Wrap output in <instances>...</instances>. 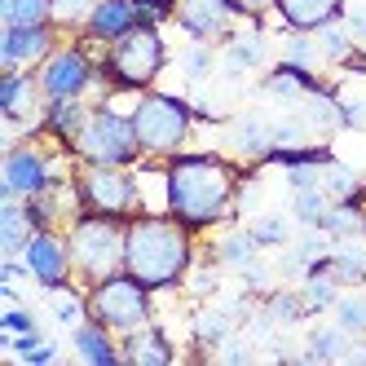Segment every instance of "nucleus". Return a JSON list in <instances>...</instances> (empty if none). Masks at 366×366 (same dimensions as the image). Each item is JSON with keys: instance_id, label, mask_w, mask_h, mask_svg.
<instances>
[{"instance_id": "obj_35", "label": "nucleus", "mask_w": 366, "mask_h": 366, "mask_svg": "<svg viewBox=\"0 0 366 366\" xmlns=\"http://www.w3.org/2000/svg\"><path fill=\"white\" fill-rule=\"evenodd\" d=\"M313 36H318V49H322V62H327V66H345L357 49H362L345 22H327V27H318Z\"/></svg>"}, {"instance_id": "obj_3", "label": "nucleus", "mask_w": 366, "mask_h": 366, "mask_svg": "<svg viewBox=\"0 0 366 366\" xmlns=\"http://www.w3.org/2000/svg\"><path fill=\"white\" fill-rule=\"evenodd\" d=\"M172 62V49L164 40V27L142 22L128 36H119L115 44L102 49V84L107 97H137L146 89L159 84V75Z\"/></svg>"}, {"instance_id": "obj_26", "label": "nucleus", "mask_w": 366, "mask_h": 366, "mask_svg": "<svg viewBox=\"0 0 366 366\" xmlns=\"http://www.w3.org/2000/svg\"><path fill=\"white\" fill-rule=\"evenodd\" d=\"M353 349V335L340 327L335 318L331 322H318L313 331H305V362H340V357H349Z\"/></svg>"}, {"instance_id": "obj_22", "label": "nucleus", "mask_w": 366, "mask_h": 366, "mask_svg": "<svg viewBox=\"0 0 366 366\" xmlns=\"http://www.w3.org/2000/svg\"><path fill=\"white\" fill-rule=\"evenodd\" d=\"M345 0H274V22L282 31H318L327 22H340Z\"/></svg>"}, {"instance_id": "obj_14", "label": "nucleus", "mask_w": 366, "mask_h": 366, "mask_svg": "<svg viewBox=\"0 0 366 366\" xmlns=\"http://www.w3.org/2000/svg\"><path fill=\"white\" fill-rule=\"evenodd\" d=\"M221 71L229 80L269 71V36H265L260 22H239V27L221 40Z\"/></svg>"}, {"instance_id": "obj_4", "label": "nucleus", "mask_w": 366, "mask_h": 366, "mask_svg": "<svg viewBox=\"0 0 366 366\" xmlns=\"http://www.w3.org/2000/svg\"><path fill=\"white\" fill-rule=\"evenodd\" d=\"M133 128H137V142L142 154L150 164H164L172 154H181L190 146L194 128H199V111L190 93H168V89H146L133 97Z\"/></svg>"}, {"instance_id": "obj_9", "label": "nucleus", "mask_w": 366, "mask_h": 366, "mask_svg": "<svg viewBox=\"0 0 366 366\" xmlns=\"http://www.w3.org/2000/svg\"><path fill=\"white\" fill-rule=\"evenodd\" d=\"M89 318L102 327H111L115 335H128L146 322H154V292L146 282H137L128 269L89 282Z\"/></svg>"}, {"instance_id": "obj_5", "label": "nucleus", "mask_w": 366, "mask_h": 366, "mask_svg": "<svg viewBox=\"0 0 366 366\" xmlns=\"http://www.w3.org/2000/svg\"><path fill=\"white\" fill-rule=\"evenodd\" d=\"M75 164H97V168H137L146 154L133 128V111H119L115 97L93 102V115L80 128V137L71 142Z\"/></svg>"}, {"instance_id": "obj_2", "label": "nucleus", "mask_w": 366, "mask_h": 366, "mask_svg": "<svg viewBox=\"0 0 366 366\" xmlns=\"http://www.w3.org/2000/svg\"><path fill=\"white\" fill-rule=\"evenodd\" d=\"M199 265V234L181 225L172 212H137L124 229V269L146 282L154 296L181 292Z\"/></svg>"}, {"instance_id": "obj_28", "label": "nucleus", "mask_w": 366, "mask_h": 366, "mask_svg": "<svg viewBox=\"0 0 366 366\" xmlns=\"http://www.w3.org/2000/svg\"><path fill=\"white\" fill-rule=\"evenodd\" d=\"M331 274L340 287H366V239H340L331 243Z\"/></svg>"}, {"instance_id": "obj_19", "label": "nucleus", "mask_w": 366, "mask_h": 366, "mask_svg": "<svg viewBox=\"0 0 366 366\" xmlns=\"http://www.w3.org/2000/svg\"><path fill=\"white\" fill-rule=\"evenodd\" d=\"M331 80H322L318 71H309V66H296V62H274L265 75H260V93H265L269 102H278V107H300V102L309 97V93H318V89H327Z\"/></svg>"}, {"instance_id": "obj_33", "label": "nucleus", "mask_w": 366, "mask_h": 366, "mask_svg": "<svg viewBox=\"0 0 366 366\" xmlns=\"http://www.w3.org/2000/svg\"><path fill=\"white\" fill-rule=\"evenodd\" d=\"M49 313L62 331H75L84 318H89V287L84 282H71L62 292H49Z\"/></svg>"}, {"instance_id": "obj_31", "label": "nucleus", "mask_w": 366, "mask_h": 366, "mask_svg": "<svg viewBox=\"0 0 366 366\" xmlns=\"http://www.w3.org/2000/svg\"><path fill=\"white\" fill-rule=\"evenodd\" d=\"M217 66H221V44L190 40L186 49H177V71L186 75V84H207Z\"/></svg>"}, {"instance_id": "obj_1", "label": "nucleus", "mask_w": 366, "mask_h": 366, "mask_svg": "<svg viewBox=\"0 0 366 366\" xmlns=\"http://www.w3.org/2000/svg\"><path fill=\"white\" fill-rule=\"evenodd\" d=\"M247 164L221 150H181L164 159V212L190 225L199 239L239 221V186Z\"/></svg>"}, {"instance_id": "obj_10", "label": "nucleus", "mask_w": 366, "mask_h": 366, "mask_svg": "<svg viewBox=\"0 0 366 366\" xmlns=\"http://www.w3.org/2000/svg\"><path fill=\"white\" fill-rule=\"evenodd\" d=\"M75 194H80L84 212H102V217H137L146 212V194H142V177L137 168H97V164H75Z\"/></svg>"}, {"instance_id": "obj_6", "label": "nucleus", "mask_w": 366, "mask_h": 366, "mask_svg": "<svg viewBox=\"0 0 366 366\" xmlns=\"http://www.w3.org/2000/svg\"><path fill=\"white\" fill-rule=\"evenodd\" d=\"M36 80L44 102H58V97H93L102 102L107 97V84H102V49L89 44L84 36H62V44L36 66Z\"/></svg>"}, {"instance_id": "obj_46", "label": "nucleus", "mask_w": 366, "mask_h": 366, "mask_svg": "<svg viewBox=\"0 0 366 366\" xmlns=\"http://www.w3.org/2000/svg\"><path fill=\"white\" fill-rule=\"evenodd\" d=\"M362 239H366V221H362Z\"/></svg>"}, {"instance_id": "obj_39", "label": "nucleus", "mask_w": 366, "mask_h": 366, "mask_svg": "<svg viewBox=\"0 0 366 366\" xmlns=\"http://www.w3.org/2000/svg\"><path fill=\"white\" fill-rule=\"evenodd\" d=\"M221 265H217V260L212 256H199V265L190 269V278H186V287H181V292H190L194 300H212L217 292H221Z\"/></svg>"}, {"instance_id": "obj_16", "label": "nucleus", "mask_w": 366, "mask_h": 366, "mask_svg": "<svg viewBox=\"0 0 366 366\" xmlns=\"http://www.w3.org/2000/svg\"><path fill=\"white\" fill-rule=\"evenodd\" d=\"M142 22H146L142 0H97V5L84 14V22H80V31H75V36H84L89 44L107 49L119 36H128L133 27H142Z\"/></svg>"}, {"instance_id": "obj_23", "label": "nucleus", "mask_w": 366, "mask_h": 366, "mask_svg": "<svg viewBox=\"0 0 366 366\" xmlns=\"http://www.w3.org/2000/svg\"><path fill=\"white\" fill-rule=\"evenodd\" d=\"M207 256H212L225 274H239V269H247L252 260L260 256V243L252 239V229H247V225L229 221V225L217 229V239H212V247H207Z\"/></svg>"}, {"instance_id": "obj_18", "label": "nucleus", "mask_w": 366, "mask_h": 366, "mask_svg": "<svg viewBox=\"0 0 366 366\" xmlns=\"http://www.w3.org/2000/svg\"><path fill=\"white\" fill-rule=\"evenodd\" d=\"M89 115H93V97H58V102H44L40 119H36V137L71 150V142L80 137V128L89 124Z\"/></svg>"}, {"instance_id": "obj_8", "label": "nucleus", "mask_w": 366, "mask_h": 366, "mask_svg": "<svg viewBox=\"0 0 366 366\" xmlns=\"http://www.w3.org/2000/svg\"><path fill=\"white\" fill-rule=\"evenodd\" d=\"M62 146L44 137H27V142H14L5 146V159H0V194H14V199H36L44 190H54L58 181H66V168H62Z\"/></svg>"}, {"instance_id": "obj_11", "label": "nucleus", "mask_w": 366, "mask_h": 366, "mask_svg": "<svg viewBox=\"0 0 366 366\" xmlns=\"http://www.w3.org/2000/svg\"><path fill=\"white\" fill-rule=\"evenodd\" d=\"M22 265H27V274L40 292H62V287L80 282L66 229H36L27 239V247H22Z\"/></svg>"}, {"instance_id": "obj_7", "label": "nucleus", "mask_w": 366, "mask_h": 366, "mask_svg": "<svg viewBox=\"0 0 366 366\" xmlns=\"http://www.w3.org/2000/svg\"><path fill=\"white\" fill-rule=\"evenodd\" d=\"M124 229H128V221L102 217V212H80V217L66 225L71 256H75V274H80L84 287L124 269Z\"/></svg>"}, {"instance_id": "obj_21", "label": "nucleus", "mask_w": 366, "mask_h": 366, "mask_svg": "<svg viewBox=\"0 0 366 366\" xmlns=\"http://www.w3.org/2000/svg\"><path fill=\"white\" fill-rule=\"evenodd\" d=\"M119 345H124V362L128 366H172L177 362V345H172V335L159 322H146L137 331L119 335Z\"/></svg>"}, {"instance_id": "obj_37", "label": "nucleus", "mask_w": 366, "mask_h": 366, "mask_svg": "<svg viewBox=\"0 0 366 366\" xmlns=\"http://www.w3.org/2000/svg\"><path fill=\"white\" fill-rule=\"evenodd\" d=\"M278 58L282 62H296V66H309V71H322V49H318V36L313 31H282V44H278Z\"/></svg>"}, {"instance_id": "obj_38", "label": "nucleus", "mask_w": 366, "mask_h": 366, "mask_svg": "<svg viewBox=\"0 0 366 366\" xmlns=\"http://www.w3.org/2000/svg\"><path fill=\"white\" fill-rule=\"evenodd\" d=\"M331 318L345 327L353 340H366V292H362V287H345V296L335 300Z\"/></svg>"}, {"instance_id": "obj_15", "label": "nucleus", "mask_w": 366, "mask_h": 366, "mask_svg": "<svg viewBox=\"0 0 366 366\" xmlns=\"http://www.w3.org/2000/svg\"><path fill=\"white\" fill-rule=\"evenodd\" d=\"M172 22L186 31V40L221 44L234 27H239V14H234L229 0H177Z\"/></svg>"}, {"instance_id": "obj_42", "label": "nucleus", "mask_w": 366, "mask_h": 366, "mask_svg": "<svg viewBox=\"0 0 366 366\" xmlns=\"http://www.w3.org/2000/svg\"><path fill=\"white\" fill-rule=\"evenodd\" d=\"M97 5V0H54V22L62 31H80V22H84V14Z\"/></svg>"}, {"instance_id": "obj_29", "label": "nucleus", "mask_w": 366, "mask_h": 366, "mask_svg": "<svg viewBox=\"0 0 366 366\" xmlns=\"http://www.w3.org/2000/svg\"><path fill=\"white\" fill-rule=\"evenodd\" d=\"M296 287H300V296H305L309 318H327V313L335 309V300L345 296V287L335 282V274H331V269H313V274H305Z\"/></svg>"}, {"instance_id": "obj_32", "label": "nucleus", "mask_w": 366, "mask_h": 366, "mask_svg": "<svg viewBox=\"0 0 366 366\" xmlns=\"http://www.w3.org/2000/svg\"><path fill=\"white\" fill-rule=\"evenodd\" d=\"M362 221H366V199H335L327 207V217H322V234L331 243L340 239H357L362 234Z\"/></svg>"}, {"instance_id": "obj_20", "label": "nucleus", "mask_w": 366, "mask_h": 366, "mask_svg": "<svg viewBox=\"0 0 366 366\" xmlns=\"http://www.w3.org/2000/svg\"><path fill=\"white\" fill-rule=\"evenodd\" d=\"M71 353L80 357L84 366H119L124 362V345L111 327H102L97 318H84L80 327L71 331Z\"/></svg>"}, {"instance_id": "obj_30", "label": "nucleus", "mask_w": 366, "mask_h": 366, "mask_svg": "<svg viewBox=\"0 0 366 366\" xmlns=\"http://www.w3.org/2000/svg\"><path fill=\"white\" fill-rule=\"evenodd\" d=\"M247 229H252V239L260 243V252H282L287 243L296 239V217L292 212H256V217H247Z\"/></svg>"}, {"instance_id": "obj_24", "label": "nucleus", "mask_w": 366, "mask_h": 366, "mask_svg": "<svg viewBox=\"0 0 366 366\" xmlns=\"http://www.w3.org/2000/svg\"><path fill=\"white\" fill-rule=\"evenodd\" d=\"M31 234H36V217H31L27 199L0 194V256H22Z\"/></svg>"}, {"instance_id": "obj_41", "label": "nucleus", "mask_w": 366, "mask_h": 366, "mask_svg": "<svg viewBox=\"0 0 366 366\" xmlns=\"http://www.w3.org/2000/svg\"><path fill=\"white\" fill-rule=\"evenodd\" d=\"M27 331H40V318L27 305H5V313H0V335H27Z\"/></svg>"}, {"instance_id": "obj_40", "label": "nucleus", "mask_w": 366, "mask_h": 366, "mask_svg": "<svg viewBox=\"0 0 366 366\" xmlns=\"http://www.w3.org/2000/svg\"><path fill=\"white\" fill-rule=\"evenodd\" d=\"M239 282H243V292H252V296H265L269 287H278V265H269V260H252L247 269H239Z\"/></svg>"}, {"instance_id": "obj_13", "label": "nucleus", "mask_w": 366, "mask_h": 366, "mask_svg": "<svg viewBox=\"0 0 366 366\" xmlns=\"http://www.w3.org/2000/svg\"><path fill=\"white\" fill-rule=\"evenodd\" d=\"M40 107H44V93H40L36 71H0V115H5V124H9V142L5 146L18 142L22 124L36 128Z\"/></svg>"}, {"instance_id": "obj_27", "label": "nucleus", "mask_w": 366, "mask_h": 366, "mask_svg": "<svg viewBox=\"0 0 366 366\" xmlns=\"http://www.w3.org/2000/svg\"><path fill=\"white\" fill-rule=\"evenodd\" d=\"M335 159V150L327 142H300V146H274L265 159H260V168H327Z\"/></svg>"}, {"instance_id": "obj_12", "label": "nucleus", "mask_w": 366, "mask_h": 366, "mask_svg": "<svg viewBox=\"0 0 366 366\" xmlns=\"http://www.w3.org/2000/svg\"><path fill=\"white\" fill-rule=\"evenodd\" d=\"M58 22H40V27H0V71H36L54 49L62 44Z\"/></svg>"}, {"instance_id": "obj_34", "label": "nucleus", "mask_w": 366, "mask_h": 366, "mask_svg": "<svg viewBox=\"0 0 366 366\" xmlns=\"http://www.w3.org/2000/svg\"><path fill=\"white\" fill-rule=\"evenodd\" d=\"M287 203H292V217H296L300 229H322V217H327V207H331V194L322 190V181H318V186L287 190Z\"/></svg>"}, {"instance_id": "obj_25", "label": "nucleus", "mask_w": 366, "mask_h": 366, "mask_svg": "<svg viewBox=\"0 0 366 366\" xmlns=\"http://www.w3.org/2000/svg\"><path fill=\"white\" fill-rule=\"evenodd\" d=\"M256 309L265 313V318H269L278 331H292V327H300V322L309 318V309H305V296H300V287H287V282L269 287V292L256 300Z\"/></svg>"}, {"instance_id": "obj_44", "label": "nucleus", "mask_w": 366, "mask_h": 366, "mask_svg": "<svg viewBox=\"0 0 366 366\" xmlns=\"http://www.w3.org/2000/svg\"><path fill=\"white\" fill-rule=\"evenodd\" d=\"M239 22H265V14H274V0H229Z\"/></svg>"}, {"instance_id": "obj_45", "label": "nucleus", "mask_w": 366, "mask_h": 366, "mask_svg": "<svg viewBox=\"0 0 366 366\" xmlns=\"http://www.w3.org/2000/svg\"><path fill=\"white\" fill-rule=\"evenodd\" d=\"M0 296H5V305H22V292H18V282H9V278H0Z\"/></svg>"}, {"instance_id": "obj_43", "label": "nucleus", "mask_w": 366, "mask_h": 366, "mask_svg": "<svg viewBox=\"0 0 366 366\" xmlns=\"http://www.w3.org/2000/svg\"><path fill=\"white\" fill-rule=\"evenodd\" d=\"M340 133H366V97L340 93Z\"/></svg>"}, {"instance_id": "obj_36", "label": "nucleus", "mask_w": 366, "mask_h": 366, "mask_svg": "<svg viewBox=\"0 0 366 366\" xmlns=\"http://www.w3.org/2000/svg\"><path fill=\"white\" fill-rule=\"evenodd\" d=\"M54 22V0H0V27H40Z\"/></svg>"}, {"instance_id": "obj_17", "label": "nucleus", "mask_w": 366, "mask_h": 366, "mask_svg": "<svg viewBox=\"0 0 366 366\" xmlns=\"http://www.w3.org/2000/svg\"><path fill=\"white\" fill-rule=\"evenodd\" d=\"M225 146L239 164H260L274 150V119L260 111H239L225 119Z\"/></svg>"}]
</instances>
